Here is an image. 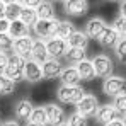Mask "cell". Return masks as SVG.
I'll return each mask as SVG.
<instances>
[{
  "mask_svg": "<svg viewBox=\"0 0 126 126\" xmlns=\"http://www.w3.org/2000/svg\"><path fill=\"white\" fill-rule=\"evenodd\" d=\"M24 65H26V60H22L19 56L12 55V56L9 58L7 66L3 68V75H5L9 80H12L14 84H16V82H21V80H24Z\"/></svg>",
  "mask_w": 126,
  "mask_h": 126,
  "instance_id": "1",
  "label": "cell"
},
{
  "mask_svg": "<svg viewBox=\"0 0 126 126\" xmlns=\"http://www.w3.org/2000/svg\"><path fill=\"white\" fill-rule=\"evenodd\" d=\"M85 95V90L77 85V87H68V85H62L56 92L58 101L63 104H79L82 101V97Z\"/></svg>",
  "mask_w": 126,
  "mask_h": 126,
  "instance_id": "2",
  "label": "cell"
},
{
  "mask_svg": "<svg viewBox=\"0 0 126 126\" xmlns=\"http://www.w3.org/2000/svg\"><path fill=\"white\" fill-rule=\"evenodd\" d=\"M58 24H60L58 19H51V21H41V19H38V22L34 24L32 29H34L36 36H38L41 41L43 39H51V38L56 36Z\"/></svg>",
  "mask_w": 126,
  "mask_h": 126,
  "instance_id": "3",
  "label": "cell"
},
{
  "mask_svg": "<svg viewBox=\"0 0 126 126\" xmlns=\"http://www.w3.org/2000/svg\"><path fill=\"white\" fill-rule=\"evenodd\" d=\"M102 90H104L106 95H111V97H116V95L126 94V79H123V77H116V75H111V77H107V79L104 80Z\"/></svg>",
  "mask_w": 126,
  "mask_h": 126,
  "instance_id": "4",
  "label": "cell"
},
{
  "mask_svg": "<svg viewBox=\"0 0 126 126\" xmlns=\"http://www.w3.org/2000/svg\"><path fill=\"white\" fill-rule=\"evenodd\" d=\"M46 49H48L49 58L60 60V58H63V56H66L70 46H68L66 41H63V39H60V38H51V39L46 41Z\"/></svg>",
  "mask_w": 126,
  "mask_h": 126,
  "instance_id": "5",
  "label": "cell"
},
{
  "mask_svg": "<svg viewBox=\"0 0 126 126\" xmlns=\"http://www.w3.org/2000/svg\"><path fill=\"white\" fill-rule=\"evenodd\" d=\"M90 62H92L94 72H95L97 77H102V79L111 77V73H112V62H111L109 56H106V55H95Z\"/></svg>",
  "mask_w": 126,
  "mask_h": 126,
  "instance_id": "6",
  "label": "cell"
},
{
  "mask_svg": "<svg viewBox=\"0 0 126 126\" xmlns=\"http://www.w3.org/2000/svg\"><path fill=\"white\" fill-rule=\"evenodd\" d=\"M99 109V102H97V97L92 95V94H85L82 97V101L77 104V112L84 118H89V116H94Z\"/></svg>",
  "mask_w": 126,
  "mask_h": 126,
  "instance_id": "7",
  "label": "cell"
},
{
  "mask_svg": "<svg viewBox=\"0 0 126 126\" xmlns=\"http://www.w3.org/2000/svg\"><path fill=\"white\" fill-rule=\"evenodd\" d=\"M32 44H34V39L31 36L14 39V46H12L14 55L22 58V60H29L31 58V51H32Z\"/></svg>",
  "mask_w": 126,
  "mask_h": 126,
  "instance_id": "8",
  "label": "cell"
},
{
  "mask_svg": "<svg viewBox=\"0 0 126 126\" xmlns=\"http://www.w3.org/2000/svg\"><path fill=\"white\" fill-rule=\"evenodd\" d=\"M94 116H95V121H97V123H102V125H109V123H112V121L121 119V114H119L111 104L99 106V109H97V112H95Z\"/></svg>",
  "mask_w": 126,
  "mask_h": 126,
  "instance_id": "9",
  "label": "cell"
},
{
  "mask_svg": "<svg viewBox=\"0 0 126 126\" xmlns=\"http://www.w3.org/2000/svg\"><path fill=\"white\" fill-rule=\"evenodd\" d=\"M44 111H46L48 123H49L51 126H60V125H63V123H66L65 111H63L60 106H56V104H46V106H44Z\"/></svg>",
  "mask_w": 126,
  "mask_h": 126,
  "instance_id": "10",
  "label": "cell"
},
{
  "mask_svg": "<svg viewBox=\"0 0 126 126\" xmlns=\"http://www.w3.org/2000/svg\"><path fill=\"white\" fill-rule=\"evenodd\" d=\"M106 27H107V24L104 22V19L94 17V19H90V21L85 24V34H87V38H92V39H97L99 41V38L102 36Z\"/></svg>",
  "mask_w": 126,
  "mask_h": 126,
  "instance_id": "11",
  "label": "cell"
},
{
  "mask_svg": "<svg viewBox=\"0 0 126 126\" xmlns=\"http://www.w3.org/2000/svg\"><path fill=\"white\" fill-rule=\"evenodd\" d=\"M41 70H43V79H46V80H53V79H58V77L62 75L63 65L60 63V60H53V58H49L48 62L43 63Z\"/></svg>",
  "mask_w": 126,
  "mask_h": 126,
  "instance_id": "12",
  "label": "cell"
},
{
  "mask_svg": "<svg viewBox=\"0 0 126 126\" xmlns=\"http://www.w3.org/2000/svg\"><path fill=\"white\" fill-rule=\"evenodd\" d=\"M24 80H27L31 84H36V82L43 80L41 65H38L32 60H26V65H24Z\"/></svg>",
  "mask_w": 126,
  "mask_h": 126,
  "instance_id": "13",
  "label": "cell"
},
{
  "mask_svg": "<svg viewBox=\"0 0 126 126\" xmlns=\"http://www.w3.org/2000/svg\"><path fill=\"white\" fill-rule=\"evenodd\" d=\"M32 62H36L38 65H43L44 62L49 60V55H48V49H46V43L41 39H34L32 44V51H31V58Z\"/></svg>",
  "mask_w": 126,
  "mask_h": 126,
  "instance_id": "14",
  "label": "cell"
},
{
  "mask_svg": "<svg viewBox=\"0 0 126 126\" xmlns=\"http://www.w3.org/2000/svg\"><path fill=\"white\" fill-rule=\"evenodd\" d=\"M63 7H65V12L68 16H73V17H79V16H84L89 9V3L84 0H68V2H63Z\"/></svg>",
  "mask_w": 126,
  "mask_h": 126,
  "instance_id": "15",
  "label": "cell"
},
{
  "mask_svg": "<svg viewBox=\"0 0 126 126\" xmlns=\"http://www.w3.org/2000/svg\"><path fill=\"white\" fill-rule=\"evenodd\" d=\"M60 80H62V85H68V87H77V85L82 82L79 72L75 66H66L63 68L62 75H60Z\"/></svg>",
  "mask_w": 126,
  "mask_h": 126,
  "instance_id": "16",
  "label": "cell"
},
{
  "mask_svg": "<svg viewBox=\"0 0 126 126\" xmlns=\"http://www.w3.org/2000/svg\"><path fill=\"white\" fill-rule=\"evenodd\" d=\"M32 111H34V106L31 104V101H27V99L19 101V102L16 104V107H14L16 118L21 119V121H27V123H29V118H31Z\"/></svg>",
  "mask_w": 126,
  "mask_h": 126,
  "instance_id": "17",
  "label": "cell"
},
{
  "mask_svg": "<svg viewBox=\"0 0 126 126\" xmlns=\"http://www.w3.org/2000/svg\"><path fill=\"white\" fill-rule=\"evenodd\" d=\"M119 41V36H118V32L112 29V26L109 27H106V31L102 32V36L99 38V43H101V46L102 48H116V44Z\"/></svg>",
  "mask_w": 126,
  "mask_h": 126,
  "instance_id": "18",
  "label": "cell"
},
{
  "mask_svg": "<svg viewBox=\"0 0 126 126\" xmlns=\"http://www.w3.org/2000/svg\"><path fill=\"white\" fill-rule=\"evenodd\" d=\"M68 46L70 48H75V49H85L87 44H89V38L87 34L82 32V31H75L70 38H68Z\"/></svg>",
  "mask_w": 126,
  "mask_h": 126,
  "instance_id": "19",
  "label": "cell"
},
{
  "mask_svg": "<svg viewBox=\"0 0 126 126\" xmlns=\"http://www.w3.org/2000/svg\"><path fill=\"white\" fill-rule=\"evenodd\" d=\"M9 34L14 38V39H19V38H26V36H29V27L21 21V19H17V21L10 22V27H9Z\"/></svg>",
  "mask_w": 126,
  "mask_h": 126,
  "instance_id": "20",
  "label": "cell"
},
{
  "mask_svg": "<svg viewBox=\"0 0 126 126\" xmlns=\"http://www.w3.org/2000/svg\"><path fill=\"white\" fill-rule=\"evenodd\" d=\"M36 14H38V19H41V21H51V19H55V7L51 2H39Z\"/></svg>",
  "mask_w": 126,
  "mask_h": 126,
  "instance_id": "21",
  "label": "cell"
},
{
  "mask_svg": "<svg viewBox=\"0 0 126 126\" xmlns=\"http://www.w3.org/2000/svg\"><path fill=\"white\" fill-rule=\"evenodd\" d=\"M75 68H77V72H79V75H80L82 80H92V79H95V72H94V66H92L90 60L80 62L79 65H75Z\"/></svg>",
  "mask_w": 126,
  "mask_h": 126,
  "instance_id": "22",
  "label": "cell"
},
{
  "mask_svg": "<svg viewBox=\"0 0 126 126\" xmlns=\"http://www.w3.org/2000/svg\"><path fill=\"white\" fill-rule=\"evenodd\" d=\"M21 3L19 2H5V12H3V17L9 22H14L21 17Z\"/></svg>",
  "mask_w": 126,
  "mask_h": 126,
  "instance_id": "23",
  "label": "cell"
},
{
  "mask_svg": "<svg viewBox=\"0 0 126 126\" xmlns=\"http://www.w3.org/2000/svg\"><path fill=\"white\" fill-rule=\"evenodd\" d=\"M75 32V26L70 21H60L58 24V29H56V36L55 38H60L63 41H68V38Z\"/></svg>",
  "mask_w": 126,
  "mask_h": 126,
  "instance_id": "24",
  "label": "cell"
},
{
  "mask_svg": "<svg viewBox=\"0 0 126 126\" xmlns=\"http://www.w3.org/2000/svg\"><path fill=\"white\" fill-rule=\"evenodd\" d=\"M27 27H34V24L38 22V14H36V9H31V7H22L21 10V17H19Z\"/></svg>",
  "mask_w": 126,
  "mask_h": 126,
  "instance_id": "25",
  "label": "cell"
},
{
  "mask_svg": "<svg viewBox=\"0 0 126 126\" xmlns=\"http://www.w3.org/2000/svg\"><path fill=\"white\" fill-rule=\"evenodd\" d=\"M29 123H36V125H48V118H46V111H44V107H34V111H32V114H31V118H29Z\"/></svg>",
  "mask_w": 126,
  "mask_h": 126,
  "instance_id": "26",
  "label": "cell"
},
{
  "mask_svg": "<svg viewBox=\"0 0 126 126\" xmlns=\"http://www.w3.org/2000/svg\"><path fill=\"white\" fill-rule=\"evenodd\" d=\"M65 58H66L70 63H73V65H79L80 62H84V60H85V49H75V48H70Z\"/></svg>",
  "mask_w": 126,
  "mask_h": 126,
  "instance_id": "27",
  "label": "cell"
},
{
  "mask_svg": "<svg viewBox=\"0 0 126 126\" xmlns=\"http://www.w3.org/2000/svg\"><path fill=\"white\" fill-rule=\"evenodd\" d=\"M14 89H16V84L9 80L3 73H0V95H9L14 92Z\"/></svg>",
  "mask_w": 126,
  "mask_h": 126,
  "instance_id": "28",
  "label": "cell"
},
{
  "mask_svg": "<svg viewBox=\"0 0 126 126\" xmlns=\"http://www.w3.org/2000/svg\"><path fill=\"white\" fill-rule=\"evenodd\" d=\"M112 29L118 32L119 39H126V17H118L116 21L112 22Z\"/></svg>",
  "mask_w": 126,
  "mask_h": 126,
  "instance_id": "29",
  "label": "cell"
},
{
  "mask_svg": "<svg viewBox=\"0 0 126 126\" xmlns=\"http://www.w3.org/2000/svg\"><path fill=\"white\" fill-rule=\"evenodd\" d=\"M112 107L121 114V116H125L126 114V94H121V95H116L114 99H112Z\"/></svg>",
  "mask_w": 126,
  "mask_h": 126,
  "instance_id": "30",
  "label": "cell"
},
{
  "mask_svg": "<svg viewBox=\"0 0 126 126\" xmlns=\"http://www.w3.org/2000/svg\"><path fill=\"white\" fill-rule=\"evenodd\" d=\"M12 46H14V38L9 34V32H3V34H0V51H7V49H12Z\"/></svg>",
  "mask_w": 126,
  "mask_h": 126,
  "instance_id": "31",
  "label": "cell"
},
{
  "mask_svg": "<svg viewBox=\"0 0 126 126\" xmlns=\"http://www.w3.org/2000/svg\"><path fill=\"white\" fill-rule=\"evenodd\" d=\"M114 53H116L118 60L126 65V39H119L118 41L116 48H114Z\"/></svg>",
  "mask_w": 126,
  "mask_h": 126,
  "instance_id": "32",
  "label": "cell"
},
{
  "mask_svg": "<svg viewBox=\"0 0 126 126\" xmlns=\"http://www.w3.org/2000/svg\"><path fill=\"white\" fill-rule=\"evenodd\" d=\"M66 126H87V118L80 116L79 112H73V114L68 118Z\"/></svg>",
  "mask_w": 126,
  "mask_h": 126,
  "instance_id": "33",
  "label": "cell"
},
{
  "mask_svg": "<svg viewBox=\"0 0 126 126\" xmlns=\"http://www.w3.org/2000/svg\"><path fill=\"white\" fill-rule=\"evenodd\" d=\"M9 27H10V22L7 21L5 17H3V19H0V34L9 32Z\"/></svg>",
  "mask_w": 126,
  "mask_h": 126,
  "instance_id": "34",
  "label": "cell"
},
{
  "mask_svg": "<svg viewBox=\"0 0 126 126\" xmlns=\"http://www.w3.org/2000/svg\"><path fill=\"white\" fill-rule=\"evenodd\" d=\"M7 63H9V56H7V53L0 51V70H2V72H3V68L7 66Z\"/></svg>",
  "mask_w": 126,
  "mask_h": 126,
  "instance_id": "35",
  "label": "cell"
},
{
  "mask_svg": "<svg viewBox=\"0 0 126 126\" xmlns=\"http://www.w3.org/2000/svg\"><path fill=\"white\" fill-rule=\"evenodd\" d=\"M0 126H21V125H19V121H14V119H7V121L0 123Z\"/></svg>",
  "mask_w": 126,
  "mask_h": 126,
  "instance_id": "36",
  "label": "cell"
},
{
  "mask_svg": "<svg viewBox=\"0 0 126 126\" xmlns=\"http://www.w3.org/2000/svg\"><path fill=\"white\" fill-rule=\"evenodd\" d=\"M119 12H121V17H126V2L119 5Z\"/></svg>",
  "mask_w": 126,
  "mask_h": 126,
  "instance_id": "37",
  "label": "cell"
},
{
  "mask_svg": "<svg viewBox=\"0 0 126 126\" xmlns=\"http://www.w3.org/2000/svg\"><path fill=\"white\" fill-rule=\"evenodd\" d=\"M3 12H5V2L0 0V19H3Z\"/></svg>",
  "mask_w": 126,
  "mask_h": 126,
  "instance_id": "38",
  "label": "cell"
},
{
  "mask_svg": "<svg viewBox=\"0 0 126 126\" xmlns=\"http://www.w3.org/2000/svg\"><path fill=\"white\" fill-rule=\"evenodd\" d=\"M104 126H123V123H121V119H118V121H112V123H109V125H104Z\"/></svg>",
  "mask_w": 126,
  "mask_h": 126,
  "instance_id": "39",
  "label": "cell"
},
{
  "mask_svg": "<svg viewBox=\"0 0 126 126\" xmlns=\"http://www.w3.org/2000/svg\"><path fill=\"white\" fill-rule=\"evenodd\" d=\"M121 123H123V126H126V114L123 116V119H121Z\"/></svg>",
  "mask_w": 126,
  "mask_h": 126,
  "instance_id": "40",
  "label": "cell"
},
{
  "mask_svg": "<svg viewBox=\"0 0 126 126\" xmlns=\"http://www.w3.org/2000/svg\"><path fill=\"white\" fill-rule=\"evenodd\" d=\"M27 126H44V125H36V123H27Z\"/></svg>",
  "mask_w": 126,
  "mask_h": 126,
  "instance_id": "41",
  "label": "cell"
},
{
  "mask_svg": "<svg viewBox=\"0 0 126 126\" xmlns=\"http://www.w3.org/2000/svg\"><path fill=\"white\" fill-rule=\"evenodd\" d=\"M60 126H66V123H63V125H60Z\"/></svg>",
  "mask_w": 126,
  "mask_h": 126,
  "instance_id": "42",
  "label": "cell"
}]
</instances>
